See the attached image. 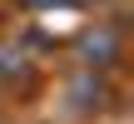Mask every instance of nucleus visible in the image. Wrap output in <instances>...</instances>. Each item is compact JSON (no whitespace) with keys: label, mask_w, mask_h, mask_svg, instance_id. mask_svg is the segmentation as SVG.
Instances as JSON below:
<instances>
[{"label":"nucleus","mask_w":134,"mask_h":124,"mask_svg":"<svg viewBox=\"0 0 134 124\" xmlns=\"http://www.w3.org/2000/svg\"><path fill=\"white\" fill-rule=\"evenodd\" d=\"M30 5H45V0H30Z\"/></svg>","instance_id":"f257e3e1"}]
</instances>
